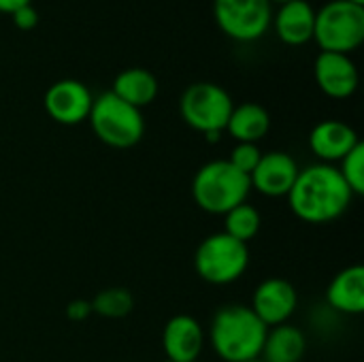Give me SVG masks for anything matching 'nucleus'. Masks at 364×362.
I'll use <instances>...</instances> for the list:
<instances>
[{
  "instance_id": "29",
  "label": "nucleus",
  "mask_w": 364,
  "mask_h": 362,
  "mask_svg": "<svg viewBox=\"0 0 364 362\" xmlns=\"http://www.w3.org/2000/svg\"><path fill=\"white\" fill-rule=\"evenodd\" d=\"M247 362H264L262 358H256V361H247Z\"/></svg>"
},
{
  "instance_id": "2",
  "label": "nucleus",
  "mask_w": 364,
  "mask_h": 362,
  "mask_svg": "<svg viewBox=\"0 0 364 362\" xmlns=\"http://www.w3.org/2000/svg\"><path fill=\"white\" fill-rule=\"evenodd\" d=\"M269 329L245 305L220 307L211 318L209 339L218 358L247 362L260 358Z\"/></svg>"
},
{
  "instance_id": "28",
  "label": "nucleus",
  "mask_w": 364,
  "mask_h": 362,
  "mask_svg": "<svg viewBox=\"0 0 364 362\" xmlns=\"http://www.w3.org/2000/svg\"><path fill=\"white\" fill-rule=\"evenodd\" d=\"M348 2H354V4H363V6H364V0H348Z\"/></svg>"
},
{
  "instance_id": "12",
  "label": "nucleus",
  "mask_w": 364,
  "mask_h": 362,
  "mask_svg": "<svg viewBox=\"0 0 364 362\" xmlns=\"http://www.w3.org/2000/svg\"><path fill=\"white\" fill-rule=\"evenodd\" d=\"M296 160L286 151H269L262 154L258 166L250 175V186L269 198L288 196L299 175Z\"/></svg>"
},
{
  "instance_id": "26",
  "label": "nucleus",
  "mask_w": 364,
  "mask_h": 362,
  "mask_svg": "<svg viewBox=\"0 0 364 362\" xmlns=\"http://www.w3.org/2000/svg\"><path fill=\"white\" fill-rule=\"evenodd\" d=\"M26 4H32V0H0V13H15L17 9L26 6Z\"/></svg>"
},
{
  "instance_id": "25",
  "label": "nucleus",
  "mask_w": 364,
  "mask_h": 362,
  "mask_svg": "<svg viewBox=\"0 0 364 362\" xmlns=\"http://www.w3.org/2000/svg\"><path fill=\"white\" fill-rule=\"evenodd\" d=\"M66 316L70 322H83L92 316V305L90 301H83V299H75L66 305Z\"/></svg>"
},
{
  "instance_id": "1",
  "label": "nucleus",
  "mask_w": 364,
  "mask_h": 362,
  "mask_svg": "<svg viewBox=\"0 0 364 362\" xmlns=\"http://www.w3.org/2000/svg\"><path fill=\"white\" fill-rule=\"evenodd\" d=\"M290 211L307 224H328L339 220L352 205V190L333 164H311L299 171L288 192Z\"/></svg>"
},
{
  "instance_id": "11",
  "label": "nucleus",
  "mask_w": 364,
  "mask_h": 362,
  "mask_svg": "<svg viewBox=\"0 0 364 362\" xmlns=\"http://www.w3.org/2000/svg\"><path fill=\"white\" fill-rule=\"evenodd\" d=\"M314 77L318 87L335 100L350 98L358 87V68L346 53L320 51L314 62Z\"/></svg>"
},
{
  "instance_id": "5",
  "label": "nucleus",
  "mask_w": 364,
  "mask_h": 362,
  "mask_svg": "<svg viewBox=\"0 0 364 362\" xmlns=\"http://www.w3.org/2000/svg\"><path fill=\"white\" fill-rule=\"evenodd\" d=\"M314 38L320 51L350 55L364 41V6L348 0H331L316 11Z\"/></svg>"
},
{
  "instance_id": "16",
  "label": "nucleus",
  "mask_w": 364,
  "mask_h": 362,
  "mask_svg": "<svg viewBox=\"0 0 364 362\" xmlns=\"http://www.w3.org/2000/svg\"><path fill=\"white\" fill-rule=\"evenodd\" d=\"M328 305L348 316H360L364 312V267L352 265L339 271L326 288Z\"/></svg>"
},
{
  "instance_id": "7",
  "label": "nucleus",
  "mask_w": 364,
  "mask_h": 362,
  "mask_svg": "<svg viewBox=\"0 0 364 362\" xmlns=\"http://www.w3.org/2000/svg\"><path fill=\"white\" fill-rule=\"evenodd\" d=\"M232 107L235 105L230 94L222 85L211 81H198L188 85L179 100L183 122L203 134L224 132Z\"/></svg>"
},
{
  "instance_id": "21",
  "label": "nucleus",
  "mask_w": 364,
  "mask_h": 362,
  "mask_svg": "<svg viewBox=\"0 0 364 362\" xmlns=\"http://www.w3.org/2000/svg\"><path fill=\"white\" fill-rule=\"evenodd\" d=\"M90 305H92V314H98L109 320H119L134 309V299L126 288H107L100 290L90 301Z\"/></svg>"
},
{
  "instance_id": "6",
  "label": "nucleus",
  "mask_w": 364,
  "mask_h": 362,
  "mask_svg": "<svg viewBox=\"0 0 364 362\" xmlns=\"http://www.w3.org/2000/svg\"><path fill=\"white\" fill-rule=\"evenodd\" d=\"M250 267V247L226 233L205 237L194 252V269L198 277L213 286L237 282Z\"/></svg>"
},
{
  "instance_id": "22",
  "label": "nucleus",
  "mask_w": 364,
  "mask_h": 362,
  "mask_svg": "<svg viewBox=\"0 0 364 362\" xmlns=\"http://www.w3.org/2000/svg\"><path fill=\"white\" fill-rule=\"evenodd\" d=\"M339 173L343 177V181L348 183V188L352 190L354 196L364 194V145L358 143L343 160L339 166Z\"/></svg>"
},
{
  "instance_id": "3",
  "label": "nucleus",
  "mask_w": 364,
  "mask_h": 362,
  "mask_svg": "<svg viewBox=\"0 0 364 362\" xmlns=\"http://www.w3.org/2000/svg\"><path fill=\"white\" fill-rule=\"evenodd\" d=\"M250 192V177L237 171L228 160L203 164L192 179L194 203L211 215H226L230 209L245 203Z\"/></svg>"
},
{
  "instance_id": "20",
  "label": "nucleus",
  "mask_w": 364,
  "mask_h": 362,
  "mask_svg": "<svg viewBox=\"0 0 364 362\" xmlns=\"http://www.w3.org/2000/svg\"><path fill=\"white\" fill-rule=\"evenodd\" d=\"M260 226H262L260 211L245 201L224 215V230L222 233H226L228 237H232L241 243H247L260 233Z\"/></svg>"
},
{
  "instance_id": "10",
  "label": "nucleus",
  "mask_w": 364,
  "mask_h": 362,
  "mask_svg": "<svg viewBox=\"0 0 364 362\" xmlns=\"http://www.w3.org/2000/svg\"><path fill=\"white\" fill-rule=\"evenodd\" d=\"M296 305H299L296 288L288 280L269 277L262 284H258V288L254 290L250 309L258 316V320L267 329H273L286 324L294 316Z\"/></svg>"
},
{
  "instance_id": "4",
  "label": "nucleus",
  "mask_w": 364,
  "mask_h": 362,
  "mask_svg": "<svg viewBox=\"0 0 364 362\" xmlns=\"http://www.w3.org/2000/svg\"><path fill=\"white\" fill-rule=\"evenodd\" d=\"M87 119L100 143L113 149L134 147L145 134L143 113L119 100L111 90L94 98Z\"/></svg>"
},
{
  "instance_id": "27",
  "label": "nucleus",
  "mask_w": 364,
  "mask_h": 362,
  "mask_svg": "<svg viewBox=\"0 0 364 362\" xmlns=\"http://www.w3.org/2000/svg\"><path fill=\"white\" fill-rule=\"evenodd\" d=\"M269 2H277V4H286V2H292V0H269Z\"/></svg>"
},
{
  "instance_id": "13",
  "label": "nucleus",
  "mask_w": 364,
  "mask_h": 362,
  "mask_svg": "<svg viewBox=\"0 0 364 362\" xmlns=\"http://www.w3.org/2000/svg\"><path fill=\"white\" fill-rule=\"evenodd\" d=\"M205 346L200 322L188 314L173 316L162 331V350L168 362H196Z\"/></svg>"
},
{
  "instance_id": "18",
  "label": "nucleus",
  "mask_w": 364,
  "mask_h": 362,
  "mask_svg": "<svg viewBox=\"0 0 364 362\" xmlns=\"http://www.w3.org/2000/svg\"><path fill=\"white\" fill-rule=\"evenodd\" d=\"M271 128V115L269 111L258 102H243L239 107H232V113L228 117L226 130L237 143H258L267 137Z\"/></svg>"
},
{
  "instance_id": "19",
  "label": "nucleus",
  "mask_w": 364,
  "mask_h": 362,
  "mask_svg": "<svg viewBox=\"0 0 364 362\" xmlns=\"http://www.w3.org/2000/svg\"><path fill=\"white\" fill-rule=\"evenodd\" d=\"M307 350V339L301 329L279 324L269 329L260 358L264 362H301Z\"/></svg>"
},
{
  "instance_id": "14",
  "label": "nucleus",
  "mask_w": 364,
  "mask_h": 362,
  "mask_svg": "<svg viewBox=\"0 0 364 362\" xmlns=\"http://www.w3.org/2000/svg\"><path fill=\"white\" fill-rule=\"evenodd\" d=\"M358 143L356 130L341 119H324L309 132V147L324 164L341 162Z\"/></svg>"
},
{
  "instance_id": "23",
  "label": "nucleus",
  "mask_w": 364,
  "mask_h": 362,
  "mask_svg": "<svg viewBox=\"0 0 364 362\" xmlns=\"http://www.w3.org/2000/svg\"><path fill=\"white\" fill-rule=\"evenodd\" d=\"M260 158H262V151L258 149V143H237L235 149L230 151L228 162H230L237 171H241L243 175L250 177L252 171L258 166Z\"/></svg>"
},
{
  "instance_id": "17",
  "label": "nucleus",
  "mask_w": 364,
  "mask_h": 362,
  "mask_svg": "<svg viewBox=\"0 0 364 362\" xmlns=\"http://www.w3.org/2000/svg\"><path fill=\"white\" fill-rule=\"evenodd\" d=\"M158 90L160 87H158L156 75L147 68H141V66H132V68L122 70L115 77L113 87H111V92L119 100L128 102L130 107H134L139 111L156 100Z\"/></svg>"
},
{
  "instance_id": "8",
  "label": "nucleus",
  "mask_w": 364,
  "mask_h": 362,
  "mask_svg": "<svg viewBox=\"0 0 364 362\" xmlns=\"http://www.w3.org/2000/svg\"><path fill=\"white\" fill-rule=\"evenodd\" d=\"M218 28L232 41H256L264 36L273 21L269 0H213Z\"/></svg>"
},
{
  "instance_id": "9",
  "label": "nucleus",
  "mask_w": 364,
  "mask_h": 362,
  "mask_svg": "<svg viewBox=\"0 0 364 362\" xmlns=\"http://www.w3.org/2000/svg\"><path fill=\"white\" fill-rule=\"evenodd\" d=\"M92 92L77 79H60L45 92L43 105L47 115L62 126H77L87 119L92 109Z\"/></svg>"
},
{
  "instance_id": "15",
  "label": "nucleus",
  "mask_w": 364,
  "mask_h": 362,
  "mask_svg": "<svg viewBox=\"0 0 364 362\" xmlns=\"http://www.w3.org/2000/svg\"><path fill=\"white\" fill-rule=\"evenodd\" d=\"M271 23L279 41H284L290 47H301L314 38L316 9L307 0H292L279 6Z\"/></svg>"
},
{
  "instance_id": "24",
  "label": "nucleus",
  "mask_w": 364,
  "mask_h": 362,
  "mask_svg": "<svg viewBox=\"0 0 364 362\" xmlns=\"http://www.w3.org/2000/svg\"><path fill=\"white\" fill-rule=\"evenodd\" d=\"M11 17H13V23L23 32L34 30L36 23H38V13H36V9L32 4H26V6L17 9L15 13H11Z\"/></svg>"
}]
</instances>
